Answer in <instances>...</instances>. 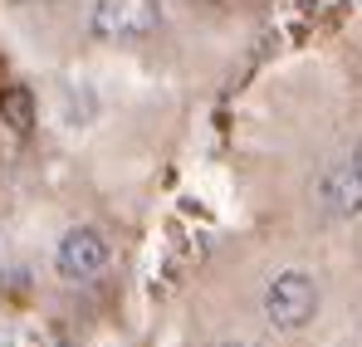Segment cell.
Masks as SVG:
<instances>
[{"label":"cell","instance_id":"cell-1","mask_svg":"<svg viewBox=\"0 0 362 347\" xmlns=\"http://www.w3.org/2000/svg\"><path fill=\"white\" fill-rule=\"evenodd\" d=\"M313 313H318V284L303 269H284L279 279H269V289H264V318H269V328L299 333V328L313 323Z\"/></svg>","mask_w":362,"mask_h":347},{"label":"cell","instance_id":"cell-2","mask_svg":"<svg viewBox=\"0 0 362 347\" xmlns=\"http://www.w3.org/2000/svg\"><path fill=\"white\" fill-rule=\"evenodd\" d=\"M162 25L157 0H98L93 5V35L98 40H147Z\"/></svg>","mask_w":362,"mask_h":347},{"label":"cell","instance_id":"cell-3","mask_svg":"<svg viewBox=\"0 0 362 347\" xmlns=\"http://www.w3.org/2000/svg\"><path fill=\"white\" fill-rule=\"evenodd\" d=\"M54 264H59L64 279H88L108 264V240L98 230H69L54 249Z\"/></svg>","mask_w":362,"mask_h":347},{"label":"cell","instance_id":"cell-4","mask_svg":"<svg viewBox=\"0 0 362 347\" xmlns=\"http://www.w3.org/2000/svg\"><path fill=\"white\" fill-rule=\"evenodd\" d=\"M318 201L333 211V216H362V172L353 162H333L328 172L318 176Z\"/></svg>","mask_w":362,"mask_h":347},{"label":"cell","instance_id":"cell-5","mask_svg":"<svg viewBox=\"0 0 362 347\" xmlns=\"http://www.w3.org/2000/svg\"><path fill=\"white\" fill-rule=\"evenodd\" d=\"M0 122H10V132H30L35 127V93L25 83H5L0 88Z\"/></svg>","mask_w":362,"mask_h":347},{"label":"cell","instance_id":"cell-6","mask_svg":"<svg viewBox=\"0 0 362 347\" xmlns=\"http://www.w3.org/2000/svg\"><path fill=\"white\" fill-rule=\"evenodd\" d=\"M353 167H358V172H362V142H358V157H353Z\"/></svg>","mask_w":362,"mask_h":347},{"label":"cell","instance_id":"cell-7","mask_svg":"<svg viewBox=\"0 0 362 347\" xmlns=\"http://www.w3.org/2000/svg\"><path fill=\"white\" fill-rule=\"evenodd\" d=\"M10 5H45V0H10Z\"/></svg>","mask_w":362,"mask_h":347},{"label":"cell","instance_id":"cell-8","mask_svg":"<svg viewBox=\"0 0 362 347\" xmlns=\"http://www.w3.org/2000/svg\"><path fill=\"white\" fill-rule=\"evenodd\" d=\"M216 347H250V343H216Z\"/></svg>","mask_w":362,"mask_h":347}]
</instances>
